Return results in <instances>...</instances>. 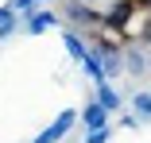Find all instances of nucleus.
<instances>
[{
	"mask_svg": "<svg viewBox=\"0 0 151 143\" xmlns=\"http://www.w3.org/2000/svg\"><path fill=\"white\" fill-rule=\"evenodd\" d=\"M62 46H66V54L74 62H85V54H89V43H85L81 31H62Z\"/></svg>",
	"mask_w": 151,
	"mask_h": 143,
	"instance_id": "39448f33",
	"label": "nucleus"
},
{
	"mask_svg": "<svg viewBox=\"0 0 151 143\" xmlns=\"http://www.w3.org/2000/svg\"><path fill=\"white\" fill-rule=\"evenodd\" d=\"M143 46H151V0H147V31H143Z\"/></svg>",
	"mask_w": 151,
	"mask_h": 143,
	"instance_id": "9b49d317",
	"label": "nucleus"
},
{
	"mask_svg": "<svg viewBox=\"0 0 151 143\" xmlns=\"http://www.w3.org/2000/svg\"><path fill=\"white\" fill-rule=\"evenodd\" d=\"M124 74H132V77H147V74H151V54L143 58V54L132 50V43H128V50H124Z\"/></svg>",
	"mask_w": 151,
	"mask_h": 143,
	"instance_id": "20e7f679",
	"label": "nucleus"
},
{
	"mask_svg": "<svg viewBox=\"0 0 151 143\" xmlns=\"http://www.w3.org/2000/svg\"><path fill=\"white\" fill-rule=\"evenodd\" d=\"M132 112H139L143 120H151V93H147V89H139V93L132 97Z\"/></svg>",
	"mask_w": 151,
	"mask_h": 143,
	"instance_id": "0eeeda50",
	"label": "nucleus"
},
{
	"mask_svg": "<svg viewBox=\"0 0 151 143\" xmlns=\"http://www.w3.org/2000/svg\"><path fill=\"white\" fill-rule=\"evenodd\" d=\"M54 23H58V19H54V12H47V8H39V12H35V8H31V12L23 16V31H27V35H43L47 27H54Z\"/></svg>",
	"mask_w": 151,
	"mask_h": 143,
	"instance_id": "7ed1b4c3",
	"label": "nucleus"
},
{
	"mask_svg": "<svg viewBox=\"0 0 151 143\" xmlns=\"http://www.w3.org/2000/svg\"><path fill=\"white\" fill-rule=\"evenodd\" d=\"M109 116H112V112H109L97 97H89V104L81 108V120H78V124H85V132H93V128H109Z\"/></svg>",
	"mask_w": 151,
	"mask_h": 143,
	"instance_id": "f03ea898",
	"label": "nucleus"
},
{
	"mask_svg": "<svg viewBox=\"0 0 151 143\" xmlns=\"http://www.w3.org/2000/svg\"><path fill=\"white\" fill-rule=\"evenodd\" d=\"M85 143H109V128H93V132H85Z\"/></svg>",
	"mask_w": 151,
	"mask_h": 143,
	"instance_id": "1a4fd4ad",
	"label": "nucleus"
},
{
	"mask_svg": "<svg viewBox=\"0 0 151 143\" xmlns=\"http://www.w3.org/2000/svg\"><path fill=\"white\" fill-rule=\"evenodd\" d=\"M81 120V112H74V108H62V112H58V120L54 124H47L31 143H58V139H66L70 132H74V124Z\"/></svg>",
	"mask_w": 151,
	"mask_h": 143,
	"instance_id": "f257e3e1",
	"label": "nucleus"
},
{
	"mask_svg": "<svg viewBox=\"0 0 151 143\" xmlns=\"http://www.w3.org/2000/svg\"><path fill=\"white\" fill-rule=\"evenodd\" d=\"M93 97H97L109 112H116V108H120V93L112 89V81H97V85H93Z\"/></svg>",
	"mask_w": 151,
	"mask_h": 143,
	"instance_id": "423d86ee",
	"label": "nucleus"
},
{
	"mask_svg": "<svg viewBox=\"0 0 151 143\" xmlns=\"http://www.w3.org/2000/svg\"><path fill=\"white\" fill-rule=\"evenodd\" d=\"M35 4H43V0H12V8H16V12H31Z\"/></svg>",
	"mask_w": 151,
	"mask_h": 143,
	"instance_id": "9d476101",
	"label": "nucleus"
},
{
	"mask_svg": "<svg viewBox=\"0 0 151 143\" xmlns=\"http://www.w3.org/2000/svg\"><path fill=\"white\" fill-rule=\"evenodd\" d=\"M12 31H16V8L8 4V8H0V39L12 35Z\"/></svg>",
	"mask_w": 151,
	"mask_h": 143,
	"instance_id": "6e6552de",
	"label": "nucleus"
}]
</instances>
